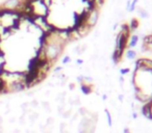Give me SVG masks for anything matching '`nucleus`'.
Segmentation results:
<instances>
[{"instance_id": "f257e3e1", "label": "nucleus", "mask_w": 152, "mask_h": 133, "mask_svg": "<svg viewBox=\"0 0 152 133\" xmlns=\"http://www.w3.org/2000/svg\"><path fill=\"white\" fill-rule=\"evenodd\" d=\"M129 36H130V33H122V32H119L118 36H117L116 47H115V49H117L121 54H123L125 49L127 48Z\"/></svg>"}, {"instance_id": "f03ea898", "label": "nucleus", "mask_w": 152, "mask_h": 133, "mask_svg": "<svg viewBox=\"0 0 152 133\" xmlns=\"http://www.w3.org/2000/svg\"><path fill=\"white\" fill-rule=\"evenodd\" d=\"M31 12L37 17H45L48 14V7L45 5L43 0H37L36 2L32 3Z\"/></svg>"}, {"instance_id": "7ed1b4c3", "label": "nucleus", "mask_w": 152, "mask_h": 133, "mask_svg": "<svg viewBox=\"0 0 152 133\" xmlns=\"http://www.w3.org/2000/svg\"><path fill=\"white\" fill-rule=\"evenodd\" d=\"M98 20H99V9L94 7L93 9L89 12V15L87 18V24L91 28H93L98 23Z\"/></svg>"}, {"instance_id": "20e7f679", "label": "nucleus", "mask_w": 152, "mask_h": 133, "mask_svg": "<svg viewBox=\"0 0 152 133\" xmlns=\"http://www.w3.org/2000/svg\"><path fill=\"white\" fill-rule=\"evenodd\" d=\"M26 89L24 81H16V82L7 84V93H20Z\"/></svg>"}, {"instance_id": "39448f33", "label": "nucleus", "mask_w": 152, "mask_h": 133, "mask_svg": "<svg viewBox=\"0 0 152 133\" xmlns=\"http://www.w3.org/2000/svg\"><path fill=\"white\" fill-rule=\"evenodd\" d=\"M20 4H21L20 0H5L2 7L7 11H17Z\"/></svg>"}, {"instance_id": "423d86ee", "label": "nucleus", "mask_w": 152, "mask_h": 133, "mask_svg": "<svg viewBox=\"0 0 152 133\" xmlns=\"http://www.w3.org/2000/svg\"><path fill=\"white\" fill-rule=\"evenodd\" d=\"M141 112L145 118H149L150 116L152 114V105H151V100L146 103H144V105L142 106V109H141Z\"/></svg>"}, {"instance_id": "0eeeda50", "label": "nucleus", "mask_w": 152, "mask_h": 133, "mask_svg": "<svg viewBox=\"0 0 152 133\" xmlns=\"http://www.w3.org/2000/svg\"><path fill=\"white\" fill-rule=\"evenodd\" d=\"M139 40H140L139 34H135V33L131 34V36H129L128 45H127V47H129V49L134 48V47L137 45V43H139Z\"/></svg>"}, {"instance_id": "6e6552de", "label": "nucleus", "mask_w": 152, "mask_h": 133, "mask_svg": "<svg viewBox=\"0 0 152 133\" xmlns=\"http://www.w3.org/2000/svg\"><path fill=\"white\" fill-rule=\"evenodd\" d=\"M80 91L83 95L88 96L93 92V87H92V84H86V83H81L80 84Z\"/></svg>"}, {"instance_id": "1a4fd4ad", "label": "nucleus", "mask_w": 152, "mask_h": 133, "mask_svg": "<svg viewBox=\"0 0 152 133\" xmlns=\"http://www.w3.org/2000/svg\"><path fill=\"white\" fill-rule=\"evenodd\" d=\"M122 56H123V54H121L117 49H115L114 52H113V54H112V60L114 61L115 65H118V63L121 61V59H122Z\"/></svg>"}, {"instance_id": "9d476101", "label": "nucleus", "mask_w": 152, "mask_h": 133, "mask_svg": "<svg viewBox=\"0 0 152 133\" xmlns=\"http://www.w3.org/2000/svg\"><path fill=\"white\" fill-rule=\"evenodd\" d=\"M128 26H129V30H130V32H133L134 30H137V28H139V26H140L139 20H137V18H132V19L130 20V22H129Z\"/></svg>"}, {"instance_id": "9b49d317", "label": "nucleus", "mask_w": 152, "mask_h": 133, "mask_svg": "<svg viewBox=\"0 0 152 133\" xmlns=\"http://www.w3.org/2000/svg\"><path fill=\"white\" fill-rule=\"evenodd\" d=\"M137 15H139L140 18H142V19H149V17H150V14L147 12V9L142 7H137Z\"/></svg>"}, {"instance_id": "f8f14e48", "label": "nucleus", "mask_w": 152, "mask_h": 133, "mask_svg": "<svg viewBox=\"0 0 152 133\" xmlns=\"http://www.w3.org/2000/svg\"><path fill=\"white\" fill-rule=\"evenodd\" d=\"M125 56H126V58L128 59V60H133V59L137 58V53L135 52V50H133V49H128V50L126 51Z\"/></svg>"}, {"instance_id": "ddd939ff", "label": "nucleus", "mask_w": 152, "mask_h": 133, "mask_svg": "<svg viewBox=\"0 0 152 133\" xmlns=\"http://www.w3.org/2000/svg\"><path fill=\"white\" fill-rule=\"evenodd\" d=\"M39 113L37 111H32V112H30L29 114H28V120H29V122H30V125H34V123H36V121L39 118Z\"/></svg>"}, {"instance_id": "4468645a", "label": "nucleus", "mask_w": 152, "mask_h": 133, "mask_svg": "<svg viewBox=\"0 0 152 133\" xmlns=\"http://www.w3.org/2000/svg\"><path fill=\"white\" fill-rule=\"evenodd\" d=\"M104 112H105V116H106V120H107V125L110 127L113 126V118H112V113L110 112V110L108 109H105L104 110Z\"/></svg>"}, {"instance_id": "2eb2a0df", "label": "nucleus", "mask_w": 152, "mask_h": 133, "mask_svg": "<svg viewBox=\"0 0 152 133\" xmlns=\"http://www.w3.org/2000/svg\"><path fill=\"white\" fill-rule=\"evenodd\" d=\"M42 106H43V109L47 112H51V106L50 103L48 101H43L42 102Z\"/></svg>"}, {"instance_id": "dca6fc26", "label": "nucleus", "mask_w": 152, "mask_h": 133, "mask_svg": "<svg viewBox=\"0 0 152 133\" xmlns=\"http://www.w3.org/2000/svg\"><path fill=\"white\" fill-rule=\"evenodd\" d=\"M139 2V0H131V3H130V7H129V12L132 13L134 12L135 7H137V3Z\"/></svg>"}, {"instance_id": "f3484780", "label": "nucleus", "mask_w": 152, "mask_h": 133, "mask_svg": "<svg viewBox=\"0 0 152 133\" xmlns=\"http://www.w3.org/2000/svg\"><path fill=\"white\" fill-rule=\"evenodd\" d=\"M53 123H54V118H53L52 116H49V118L46 120V124H45V127H50V126H52Z\"/></svg>"}, {"instance_id": "a211bd4d", "label": "nucleus", "mask_w": 152, "mask_h": 133, "mask_svg": "<svg viewBox=\"0 0 152 133\" xmlns=\"http://www.w3.org/2000/svg\"><path fill=\"white\" fill-rule=\"evenodd\" d=\"M29 105H30V108H38L39 107V101L38 100H31L29 102Z\"/></svg>"}, {"instance_id": "6ab92c4d", "label": "nucleus", "mask_w": 152, "mask_h": 133, "mask_svg": "<svg viewBox=\"0 0 152 133\" xmlns=\"http://www.w3.org/2000/svg\"><path fill=\"white\" fill-rule=\"evenodd\" d=\"M71 63V57H70L69 55H66L63 58V60H61L63 65H68V63Z\"/></svg>"}, {"instance_id": "aec40b11", "label": "nucleus", "mask_w": 152, "mask_h": 133, "mask_svg": "<svg viewBox=\"0 0 152 133\" xmlns=\"http://www.w3.org/2000/svg\"><path fill=\"white\" fill-rule=\"evenodd\" d=\"M128 73H130V69H129V68H122V69H120V74L122 75V76H124V75H127Z\"/></svg>"}, {"instance_id": "412c9836", "label": "nucleus", "mask_w": 152, "mask_h": 133, "mask_svg": "<svg viewBox=\"0 0 152 133\" xmlns=\"http://www.w3.org/2000/svg\"><path fill=\"white\" fill-rule=\"evenodd\" d=\"M61 116H63L64 118H69L70 116H71V110H65Z\"/></svg>"}, {"instance_id": "4be33fe9", "label": "nucleus", "mask_w": 152, "mask_h": 133, "mask_svg": "<svg viewBox=\"0 0 152 133\" xmlns=\"http://www.w3.org/2000/svg\"><path fill=\"white\" fill-rule=\"evenodd\" d=\"M57 111H58L59 114L64 113V111H65V106H64V104H61V106H58V107H57Z\"/></svg>"}, {"instance_id": "5701e85b", "label": "nucleus", "mask_w": 152, "mask_h": 133, "mask_svg": "<svg viewBox=\"0 0 152 133\" xmlns=\"http://www.w3.org/2000/svg\"><path fill=\"white\" fill-rule=\"evenodd\" d=\"M61 71H63V67H56V68L54 69V70H53V73H54V74H58V73H61Z\"/></svg>"}, {"instance_id": "b1692460", "label": "nucleus", "mask_w": 152, "mask_h": 133, "mask_svg": "<svg viewBox=\"0 0 152 133\" xmlns=\"http://www.w3.org/2000/svg\"><path fill=\"white\" fill-rule=\"evenodd\" d=\"M76 80H77V82L78 83H83V75H80V76H77V78H76Z\"/></svg>"}, {"instance_id": "393cba45", "label": "nucleus", "mask_w": 152, "mask_h": 133, "mask_svg": "<svg viewBox=\"0 0 152 133\" xmlns=\"http://www.w3.org/2000/svg\"><path fill=\"white\" fill-rule=\"evenodd\" d=\"M19 122H20V125H22V126H23V125L25 124V116H20Z\"/></svg>"}, {"instance_id": "a878e982", "label": "nucleus", "mask_w": 152, "mask_h": 133, "mask_svg": "<svg viewBox=\"0 0 152 133\" xmlns=\"http://www.w3.org/2000/svg\"><path fill=\"white\" fill-rule=\"evenodd\" d=\"M2 123H3V118L0 116V133H3V126H2Z\"/></svg>"}, {"instance_id": "bb28decb", "label": "nucleus", "mask_w": 152, "mask_h": 133, "mask_svg": "<svg viewBox=\"0 0 152 133\" xmlns=\"http://www.w3.org/2000/svg\"><path fill=\"white\" fill-rule=\"evenodd\" d=\"M76 63H77V65H83V59H80V58L76 59Z\"/></svg>"}, {"instance_id": "cd10ccee", "label": "nucleus", "mask_w": 152, "mask_h": 133, "mask_svg": "<svg viewBox=\"0 0 152 133\" xmlns=\"http://www.w3.org/2000/svg\"><path fill=\"white\" fill-rule=\"evenodd\" d=\"M69 87H70V89H75V84H74V83H70Z\"/></svg>"}, {"instance_id": "c85d7f7f", "label": "nucleus", "mask_w": 152, "mask_h": 133, "mask_svg": "<svg viewBox=\"0 0 152 133\" xmlns=\"http://www.w3.org/2000/svg\"><path fill=\"white\" fill-rule=\"evenodd\" d=\"M117 27H118V23H115L114 25H113V30L115 31V30L117 29Z\"/></svg>"}, {"instance_id": "c756f323", "label": "nucleus", "mask_w": 152, "mask_h": 133, "mask_svg": "<svg viewBox=\"0 0 152 133\" xmlns=\"http://www.w3.org/2000/svg\"><path fill=\"white\" fill-rule=\"evenodd\" d=\"M124 133H130V132H129V129L128 128H125L124 129Z\"/></svg>"}, {"instance_id": "7c9ffc66", "label": "nucleus", "mask_w": 152, "mask_h": 133, "mask_svg": "<svg viewBox=\"0 0 152 133\" xmlns=\"http://www.w3.org/2000/svg\"><path fill=\"white\" fill-rule=\"evenodd\" d=\"M13 133H20V130H19V129H15Z\"/></svg>"}, {"instance_id": "2f4dec72", "label": "nucleus", "mask_w": 152, "mask_h": 133, "mask_svg": "<svg viewBox=\"0 0 152 133\" xmlns=\"http://www.w3.org/2000/svg\"><path fill=\"white\" fill-rule=\"evenodd\" d=\"M15 121H16V118H12L11 120H10V122H11V123H14Z\"/></svg>"}, {"instance_id": "473e14b6", "label": "nucleus", "mask_w": 152, "mask_h": 133, "mask_svg": "<svg viewBox=\"0 0 152 133\" xmlns=\"http://www.w3.org/2000/svg\"><path fill=\"white\" fill-rule=\"evenodd\" d=\"M102 99H103V100H106V99H107V96H106V95H103V96H102Z\"/></svg>"}, {"instance_id": "72a5a7b5", "label": "nucleus", "mask_w": 152, "mask_h": 133, "mask_svg": "<svg viewBox=\"0 0 152 133\" xmlns=\"http://www.w3.org/2000/svg\"><path fill=\"white\" fill-rule=\"evenodd\" d=\"M119 100H120V101H123V96H119Z\"/></svg>"}, {"instance_id": "f704fd0d", "label": "nucleus", "mask_w": 152, "mask_h": 133, "mask_svg": "<svg viewBox=\"0 0 152 133\" xmlns=\"http://www.w3.org/2000/svg\"><path fill=\"white\" fill-rule=\"evenodd\" d=\"M120 81H121V82H124V78H123V77H120Z\"/></svg>"}, {"instance_id": "c9c22d12", "label": "nucleus", "mask_w": 152, "mask_h": 133, "mask_svg": "<svg viewBox=\"0 0 152 133\" xmlns=\"http://www.w3.org/2000/svg\"><path fill=\"white\" fill-rule=\"evenodd\" d=\"M133 116V118H137V113H135V112H134V113H133V116Z\"/></svg>"}, {"instance_id": "e433bc0d", "label": "nucleus", "mask_w": 152, "mask_h": 133, "mask_svg": "<svg viewBox=\"0 0 152 133\" xmlns=\"http://www.w3.org/2000/svg\"><path fill=\"white\" fill-rule=\"evenodd\" d=\"M25 133H31V131H30V130H26Z\"/></svg>"}]
</instances>
